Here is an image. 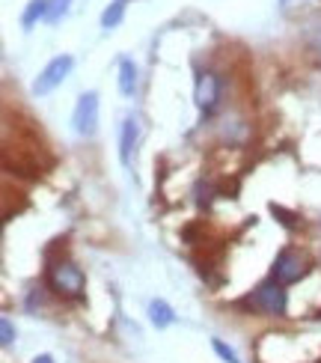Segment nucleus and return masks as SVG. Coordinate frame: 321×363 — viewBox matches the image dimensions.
<instances>
[{
    "mask_svg": "<svg viewBox=\"0 0 321 363\" xmlns=\"http://www.w3.org/2000/svg\"><path fill=\"white\" fill-rule=\"evenodd\" d=\"M48 283H51V289L57 295H63V298H81L84 289H86L84 271L69 259H60L48 268Z\"/></svg>",
    "mask_w": 321,
    "mask_h": 363,
    "instance_id": "nucleus-1",
    "label": "nucleus"
},
{
    "mask_svg": "<svg viewBox=\"0 0 321 363\" xmlns=\"http://www.w3.org/2000/svg\"><path fill=\"white\" fill-rule=\"evenodd\" d=\"M72 66H74V60H72L69 54H63V57H54L51 63L39 72V78L33 81V93H36V96H48V93H54V89H57L60 84H63V81L69 78Z\"/></svg>",
    "mask_w": 321,
    "mask_h": 363,
    "instance_id": "nucleus-2",
    "label": "nucleus"
},
{
    "mask_svg": "<svg viewBox=\"0 0 321 363\" xmlns=\"http://www.w3.org/2000/svg\"><path fill=\"white\" fill-rule=\"evenodd\" d=\"M250 304H253L256 310L268 313V315H286L288 298H286L283 283H277V280H268V283H262V286H259V289L253 292Z\"/></svg>",
    "mask_w": 321,
    "mask_h": 363,
    "instance_id": "nucleus-3",
    "label": "nucleus"
},
{
    "mask_svg": "<svg viewBox=\"0 0 321 363\" xmlns=\"http://www.w3.org/2000/svg\"><path fill=\"white\" fill-rule=\"evenodd\" d=\"M303 274H307V259L298 250L286 247L277 253V259H274V280L288 286V283H298Z\"/></svg>",
    "mask_w": 321,
    "mask_h": 363,
    "instance_id": "nucleus-4",
    "label": "nucleus"
},
{
    "mask_svg": "<svg viewBox=\"0 0 321 363\" xmlns=\"http://www.w3.org/2000/svg\"><path fill=\"white\" fill-rule=\"evenodd\" d=\"M74 131L81 138H93L96 134V125H98V96L96 93H84L78 99V108H74Z\"/></svg>",
    "mask_w": 321,
    "mask_h": 363,
    "instance_id": "nucleus-5",
    "label": "nucleus"
},
{
    "mask_svg": "<svg viewBox=\"0 0 321 363\" xmlns=\"http://www.w3.org/2000/svg\"><path fill=\"white\" fill-rule=\"evenodd\" d=\"M193 99H196V108L205 111V113H211L214 108H218V101H220V78H218V74H214V72H203L200 81H196Z\"/></svg>",
    "mask_w": 321,
    "mask_h": 363,
    "instance_id": "nucleus-6",
    "label": "nucleus"
},
{
    "mask_svg": "<svg viewBox=\"0 0 321 363\" xmlns=\"http://www.w3.org/2000/svg\"><path fill=\"white\" fill-rule=\"evenodd\" d=\"M140 140V125H137L134 116H125V123H122V131H119V161L131 167V155H134V146Z\"/></svg>",
    "mask_w": 321,
    "mask_h": 363,
    "instance_id": "nucleus-7",
    "label": "nucleus"
},
{
    "mask_svg": "<svg viewBox=\"0 0 321 363\" xmlns=\"http://www.w3.org/2000/svg\"><path fill=\"white\" fill-rule=\"evenodd\" d=\"M119 89H122V96H128V99L137 93V66L131 60H122L119 63Z\"/></svg>",
    "mask_w": 321,
    "mask_h": 363,
    "instance_id": "nucleus-8",
    "label": "nucleus"
},
{
    "mask_svg": "<svg viewBox=\"0 0 321 363\" xmlns=\"http://www.w3.org/2000/svg\"><path fill=\"white\" fill-rule=\"evenodd\" d=\"M149 315H152V325H155V328H170L176 322L173 307L164 304V301H152V304H149Z\"/></svg>",
    "mask_w": 321,
    "mask_h": 363,
    "instance_id": "nucleus-9",
    "label": "nucleus"
},
{
    "mask_svg": "<svg viewBox=\"0 0 321 363\" xmlns=\"http://www.w3.org/2000/svg\"><path fill=\"white\" fill-rule=\"evenodd\" d=\"M125 6H128V0H113V4L107 6V9H104V15H101V27H104V30L119 27L122 15H125Z\"/></svg>",
    "mask_w": 321,
    "mask_h": 363,
    "instance_id": "nucleus-10",
    "label": "nucleus"
},
{
    "mask_svg": "<svg viewBox=\"0 0 321 363\" xmlns=\"http://www.w3.org/2000/svg\"><path fill=\"white\" fill-rule=\"evenodd\" d=\"M45 12H48V0H30L24 15H21V24L24 27H33L39 18H45Z\"/></svg>",
    "mask_w": 321,
    "mask_h": 363,
    "instance_id": "nucleus-11",
    "label": "nucleus"
},
{
    "mask_svg": "<svg viewBox=\"0 0 321 363\" xmlns=\"http://www.w3.org/2000/svg\"><path fill=\"white\" fill-rule=\"evenodd\" d=\"M69 4H72V0H48V12H45V21H48V24H57V21L66 15Z\"/></svg>",
    "mask_w": 321,
    "mask_h": 363,
    "instance_id": "nucleus-12",
    "label": "nucleus"
},
{
    "mask_svg": "<svg viewBox=\"0 0 321 363\" xmlns=\"http://www.w3.org/2000/svg\"><path fill=\"white\" fill-rule=\"evenodd\" d=\"M211 345H214V352H218V354H220L226 363H241V360H238V354H235L232 349H229V345H226L223 340H214Z\"/></svg>",
    "mask_w": 321,
    "mask_h": 363,
    "instance_id": "nucleus-13",
    "label": "nucleus"
},
{
    "mask_svg": "<svg viewBox=\"0 0 321 363\" xmlns=\"http://www.w3.org/2000/svg\"><path fill=\"white\" fill-rule=\"evenodd\" d=\"M0 337H4V340H0L4 345H12V342H15V328H12V322H9V319L0 322Z\"/></svg>",
    "mask_w": 321,
    "mask_h": 363,
    "instance_id": "nucleus-14",
    "label": "nucleus"
},
{
    "mask_svg": "<svg viewBox=\"0 0 321 363\" xmlns=\"http://www.w3.org/2000/svg\"><path fill=\"white\" fill-rule=\"evenodd\" d=\"M271 211H274V215H277V218H283V223H286V226H295V215H288L286 208H280V206H271Z\"/></svg>",
    "mask_w": 321,
    "mask_h": 363,
    "instance_id": "nucleus-15",
    "label": "nucleus"
},
{
    "mask_svg": "<svg viewBox=\"0 0 321 363\" xmlns=\"http://www.w3.org/2000/svg\"><path fill=\"white\" fill-rule=\"evenodd\" d=\"M312 45H315V54L321 57V30H315V36H312Z\"/></svg>",
    "mask_w": 321,
    "mask_h": 363,
    "instance_id": "nucleus-16",
    "label": "nucleus"
},
{
    "mask_svg": "<svg viewBox=\"0 0 321 363\" xmlns=\"http://www.w3.org/2000/svg\"><path fill=\"white\" fill-rule=\"evenodd\" d=\"M33 363H54V357H51V354H39Z\"/></svg>",
    "mask_w": 321,
    "mask_h": 363,
    "instance_id": "nucleus-17",
    "label": "nucleus"
}]
</instances>
